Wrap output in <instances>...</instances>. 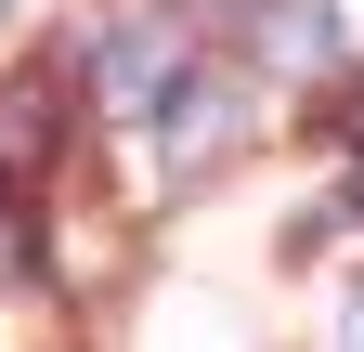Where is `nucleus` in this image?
Here are the masks:
<instances>
[{
	"mask_svg": "<svg viewBox=\"0 0 364 352\" xmlns=\"http://www.w3.org/2000/svg\"><path fill=\"white\" fill-rule=\"evenodd\" d=\"M182 78H196V53H182V26H169V14H117L105 39H91V92H105L117 118H144V105H169Z\"/></svg>",
	"mask_w": 364,
	"mask_h": 352,
	"instance_id": "nucleus-1",
	"label": "nucleus"
},
{
	"mask_svg": "<svg viewBox=\"0 0 364 352\" xmlns=\"http://www.w3.org/2000/svg\"><path fill=\"white\" fill-rule=\"evenodd\" d=\"M53 157H65V105L39 92V78H0V196L53 183Z\"/></svg>",
	"mask_w": 364,
	"mask_h": 352,
	"instance_id": "nucleus-2",
	"label": "nucleus"
},
{
	"mask_svg": "<svg viewBox=\"0 0 364 352\" xmlns=\"http://www.w3.org/2000/svg\"><path fill=\"white\" fill-rule=\"evenodd\" d=\"M260 66H287V78H312V66H338V26L312 14V0H260Z\"/></svg>",
	"mask_w": 364,
	"mask_h": 352,
	"instance_id": "nucleus-3",
	"label": "nucleus"
},
{
	"mask_svg": "<svg viewBox=\"0 0 364 352\" xmlns=\"http://www.w3.org/2000/svg\"><path fill=\"white\" fill-rule=\"evenodd\" d=\"M338 352H364V287H351V326H338Z\"/></svg>",
	"mask_w": 364,
	"mask_h": 352,
	"instance_id": "nucleus-4",
	"label": "nucleus"
},
{
	"mask_svg": "<svg viewBox=\"0 0 364 352\" xmlns=\"http://www.w3.org/2000/svg\"><path fill=\"white\" fill-rule=\"evenodd\" d=\"M0 14H14V0H0Z\"/></svg>",
	"mask_w": 364,
	"mask_h": 352,
	"instance_id": "nucleus-5",
	"label": "nucleus"
}]
</instances>
